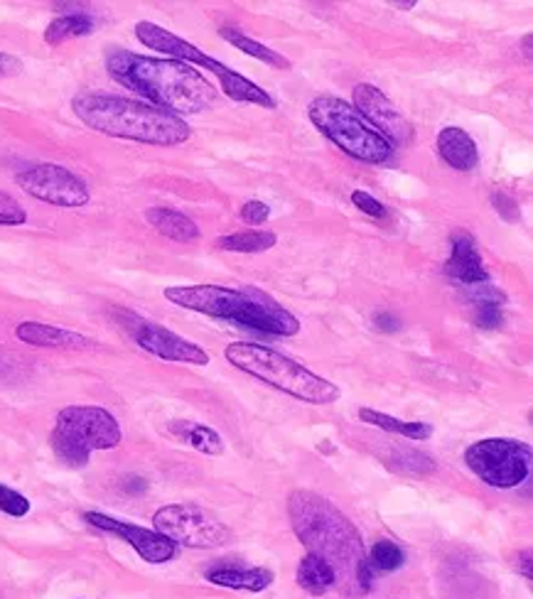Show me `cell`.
Segmentation results:
<instances>
[{"label":"cell","instance_id":"obj_1","mask_svg":"<svg viewBox=\"0 0 533 599\" xmlns=\"http://www.w3.org/2000/svg\"><path fill=\"white\" fill-rule=\"evenodd\" d=\"M288 516L307 553H317L335 565L337 575H347L356 592L366 595L374 587V567L366 558L364 540L332 501L307 489H295L288 499Z\"/></svg>","mask_w":533,"mask_h":599},{"label":"cell","instance_id":"obj_2","mask_svg":"<svg viewBox=\"0 0 533 599\" xmlns=\"http://www.w3.org/2000/svg\"><path fill=\"white\" fill-rule=\"evenodd\" d=\"M106 72L113 82L143 96L145 103L158 106L180 119L207 111L217 101V91L207 76L178 60L111 50L106 54Z\"/></svg>","mask_w":533,"mask_h":599},{"label":"cell","instance_id":"obj_3","mask_svg":"<svg viewBox=\"0 0 533 599\" xmlns=\"http://www.w3.org/2000/svg\"><path fill=\"white\" fill-rule=\"evenodd\" d=\"M72 111L86 129L111 135V138L160 145V148H174L192 138V129L185 119L145 101L125 99V96L76 94Z\"/></svg>","mask_w":533,"mask_h":599},{"label":"cell","instance_id":"obj_4","mask_svg":"<svg viewBox=\"0 0 533 599\" xmlns=\"http://www.w3.org/2000/svg\"><path fill=\"white\" fill-rule=\"evenodd\" d=\"M162 295L182 310L227 320L270 337H295L300 332L298 317L258 288L172 285L165 288Z\"/></svg>","mask_w":533,"mask_h":599},{"label":"cell","instance_id":"obj_5","mask_svg":"<svg viewBox=\"0 0 533 599\" xmlns=\"http://www.w3.org/2000/svg\"><path fill=\"white\" fill-rule=\"evenodd\" d=\"M227 362L234 369L246 376L264 381L270 389H276L293 399L310 405H329L342 399L339 386L323 379L315 371H310L305 364H300L290 356L280 354L270 346L256 342H234L225 350Z\"/></svg>","mask_w":533,"mask_h":599},{"label":"cell","instance_id":"obj_6","mask_svg":"<svg viewBox=\"0 0 533 599\" xmlns=\"http://www.w3.org/2000/svg\"><path fill=\"white\" fill-rule=\"evenodd\" d=\"M310 121L315 129L332 140L349 158L366 162V166H384L393 158V145L389 138L374 129L352 103L337 96H315L307 106Z\"/></svg>","mask_w":533,"mask_h":599},{"label":"cell","instance_id":"obj_7","mask_svg":"<svg viewBox=\"0 0 533 599\" xmlns=\"http://www.w3.org/2000/svg\"><path fill=\"white\" fill-rule=\"evenodd\" d=\"M123 440L121 425L99 405H66L57 413L50 444L57 460L72 469L89 467L92 452L116 450Z\"/></svg>","mask_w":533,"mask_h":599},{"label":"cell","instance_id":"obj_8","mask_svg":"<svg viewBox=\"0 0 533 599\" xmlns=\"http://www.w3.org/2000/svg\"><path fill=\"white\" fill-rule=\"evenodd\" d=\"M135 37H138L141 45L148 47V50H158L162 54H168V60H178L182 64L190 66H202V70L211 72L219 80L221 91H225L231 101L239 103H256L264 106V109H276V99L270 96L266 89H261L256 82L246 80L244 74H239L234 70H229L227 64H221L215 57H209L187 40H182L165 27L141 21L135 25Z\"/></svg>","mask_w":533,"mask_h":599},{"label":"cell","instance_id":"obj_9","mask_svg":"<svg viewBox=\"0 0 533 599\" xmlns=\"http://www.w3.org/2000/svg\"><path fill=\"white\" fill-rule=\"evenodd\" d=\"M533 450L513 438H484L464 450V465L492 489H513L531 475Z\"/></svg>","mask_w":533,"mask_h":599},{"label":"cell","instance_id":"obj_10","mask_svg":"<svg viewBox=\"0 0 533 599\" xmlns=\"http://www.w3.org/2000/svg\"><path fill=\"white\" fill-rule=\"evenodd\" d=\"M153 526L160 536L172 540L174 546L215 550L225 548L234 540L227 524L197 504H170L155 511Z\"/></svg>","mask_w":533,"mask_h":599},{"label":"cell","instance_id":"obj_11","mask_svg":"<svg viewBox=\"0 0 533 599\" xmlns=\"http://www.w3.org/2000/svg\"><path fill=\"white\" fill-rule=\"evenodd\" d=\"M15 185L45 205L62 209L86 207L92 201L89 185L80 175H74L70 168L54 166V162H43V166L17 172Z\"/></svg>","mask_w":533,"mask_h":599},{"label":"cell","instance_id":"obj_12","mask_svg":"<svg viewBox=\"0 0 533 599\" xmlns=\"http://www.w3.org/2000/svg\"><path fill=\"white\" fill-rule=\"evenodd\" d=\"M121 327L129 332L131 340L141 346L143 352L158 356L162 362L172 364H192V366H207L211 356L199 344L185 340V337L174 334L165 327L155 325L150 320L133 313H121Z\"/></svg>","mask_w":533,"mask_h":599},{"label":"cell","instance_id":"obj_13","mask_svg":"<svg viewBox=\"0 0 533 599\" xmlns=\"http://www.w3.org/2000/svg\"><path fill=\"white\" fill-rule=\"evenodd\" d=\"M84 521L94 528H101V530H106V534H113L121 540H125V543H129L135 553L145 560V563L162 565V563H168V560H172L174 553H178V546H174L172 540H168L165 536H160L158 530H148L143 526L129 524V521H119L113 516L99 514V511H86Z\"/></svg>","mask_w":533,"mask_h":599},{"label":"cell","instance_id":"obj_14","mask_svg":"<svg viewBox=\"0 0 533 599\" xmlns=\"http://www.w3.org/2000/svg\"><path fill=\"white\" fill-rule=\"evenodd\" d=\"M352 106L370 121L391 145H409L413 140V129L405 115L386 99L372 84H356L352 91Z\"/></svg>","mask_w":533,"mask_h":599},{"label":"cell","instance_id":"obj_15","mask_svg":"<svg viewBox=\"0 0 533 599\" xmlns=\"http://www.w3.org/2000/svg\"><path fill=\"white\" fill-rule=\"evenodd\" d=\"M450 246L452 250L448 264H445V273H448L455 283L468 288L489 283V270L484 266L477 244H474V239L470 234H464V231L452 234Z\"/></svg>","mask_w":533,"mask_h":599},{"label":"cell","instance_id":"obj_16","mask_svg":"<svg viewBox=\"0 0 533 599\" xmlns=\"http://www.w3.org/2000/svg\"><path fill=\"white\" fill-rule=\"evenodd\" d=\"M15 337L25 344L45 346V350H89L94 344L89 337L80 332L62 330V327L43 322H21L15 327Z\"/></svg>","mask_w":533,"mask_h":599},{"label":"cell","instance_id":"obj_17","mask_svg":"<svg viewBox=\"0 0 533 599\" xmlns=\"http://www.w3.org/2000/svg\"><path fill=\"white\" fill-rule=\"evenodd\" d=\"M438 152L452 170L472 172L480 166V150L472 135L460 125H448L438 133Z\"/></svg>","mask_w":533,"mask_h":599},{"label":"cell","instance_id":"obj_18","mask_svg":"<svg viewBox=\"0 0 533 599\" xmlns=\"http://www.w3.org/2000/svg\"><path fill=\"white\" fill-rule=\"evenodd\" d=\"M205 577L211 585L227 589H244V592H264L274 585V570L268 567H241V565H215L209 567Z\"/></svg>","mask_w":533,"mask_h":599},{"label":"cell","instance_id":"obj_19","mask_svg":"<svg viewBox=\"0 0 533 599\" xmlns=\"http://www.w3.org/2000/svg\"><path fill=\"white\" fill-rule=\"evenodd\" d=\"M295 579L298 587H303L305 592L319 597L329 592V589L339 583V575L327 558L317 553H305V558L300 560V565L295 570Z\"/></svg>","mask_w":533,"mask_h":599},{"label":"cell","instance_id":"obj_20","mask_svg":"<svg viewBox=\"0 0 533 599\" xmlns=\"http://www.w3.org/2000/svg\"><path fill=\"white\" fill-rule=\"evenodd\" d=\"M145 219H148V224L158 231V234L180 241V244H190V241L199 239V227L178 209L153 207L145 211Z\"/></svg>","mask_w":533,"mask_h":599},{"label":"cell","instance_id":"obj_21","mask_svg":"<svg viewBox=\"0 0 533 599\" xmlns=\"http://www.w3.org/2000/svg\"><path fill=\"white\" fill-rule=\"evenodd\" d=\"M504 300L507 297H504L492 283L472 285V317L480 330H499L504 325Z\"/></svg>","mask_w":533,"mask_h":599},{"label":"cell","instance_id":"obj_22","mask_svg":"<svg viewBox=\"0 0 533 599\" xmlns=\"http://www.w3.org/2000/svg\"><path fill=\"white\" fill-rule=\"evenodd\" d=\"M360 420L366 425H374V428H381L391 435H399V438L413 440V442H425L433 435V425L423 420H401L396 415L381 413L376 408H360Z\"/></svg>","mask_w":533,"mask_h":599},{"label":"cell","instance_id":"obj_23","mask_svg":"<svg viewBox=\"0 0 533 599\" xmlns=\"http://www.w3.org/2000/svg\"><path fill=\"white\" fill-rule=\"evenodd\" d=\"M170 432L178 440L190 444V448L202 452V455H209V457L225 455V440H221V435L215 428H209V425L192 423V420H174L170 423Z\"/></svg>","mask_w":533,"mask_h":599},{"label":"cell","instance_id":"obj_24","mask_svg":"<svg viewBox=\"0 0 533 599\" xmlns=\"http://www.w3.org/2000/svg\"><path fill=\"white\" fill-rule=\"evenodd\" d=\"M278 244V236L274 231L266 229H249V231H237V234L219 236L215 246L219 250H231V254H264Z\"/></svg>","mask_w":533,"mask_h":599},{"label":"cell","instance_id":"obj_25","mask_svg":"<svg viewBox=\"0 0 533 599\" xmlns=\"http://www.w3.org/2000/svg\"><path fill=\"white\" fill-rule=\"evenodd\" d=\"M219 35L225 37V40L229 45H234L237 50H241V52L249 54V57H254V60H258V62L268 64L270 70H290V60H288V57H283V54L276 52V50H270V47H266V45L256 42L254 37H249V35H244L241 30H234V27H221Z\"/></svg>","mask_w":533,"mask_h":599},{"label":"cell","instance_id":"obj_26","mask_svg":"<svg viewBox=\"0 0 533 599\" xmlns=\"http://www.w3.org/2000/svg\"><path fill=\"white\" fill-rule=\"evenodd\" d=\"M94 17L89 13H72L62 15L47 25L45 30V42L47 45H62L66 40H74V37H86L94 33Z\"/></svg>","mask_w":533,"mask_h":599},{"label":"cell","instance_id":"obj_27","mask_svg":"<svg viewBox=\"0 0 533 599\" xmlns=\"http://www.w3.org/2000/svg\"><path fill=\"white\" fill-rule=\"evenodd\" d=\"M366 558H370V565L374 570H379V573H396V570H401L405 563L403 548L389 538L376 540Z\"/></svg>","mask_w":533,"mask_h":599},{"label":"cell","instance_id":"obj_28","mask_svg":"<svg viewBox=\"0 0 533 599\" xmlns=\"http://www.w3.org/2000/svg\"><path fill=\"white\" fill-rule=\"evenodd\" d=\"M0 511H3V514H8V516L23 518V516L31 514V501H27L21 494V491L0 485Z\"/></svg>","mask_w":533,"mask_h":599},{"label":"cell","instance_id":"obj_29","mask_svg":"<svg viewBox=\"0 0 533 599\" xmlns=\"http://www.w3.org/2000/svg\"><path fill=\"white\" fill-rule=\"evenodd\" d=\"M27 221L25 207L8 192H0V227H23Z\"/></svg>","mask_w":533,"mask_h":599},{"label":"cell","instance_id":"obj_30","mask_svg":"<svg viewBox=\"0 0 533 599\" xmlns=\"http://www.w3.org/2000/svg\"><path fill=\"white\" fill-rule=\"evenodd\" d=\"M352 205L364 211V215H370L374 219H386V215H389V211H386V207L381 205L379 199L372 197L370 192H364V190H354L352 192Z\"/></svg>","mask_w":533,"mask_h":599},{"label":"cell","instance_id":"obj_31","mask_svg":"<svg viewBox=\"0 0 533 599\" xmlns=\"http://www.w3.org/2000/svg\"><path fill=\"white\" fill-rule=\"evenodd\" d=\"M239 217H241V221H246L249 227H261V224H266V221H268L270 207L266 205V201L251 199V201H246L244 207H241Z\"/></svg>","mask_w":533,"mask_h":599},{"label":"cell","instance_id":"obj_32","mask_svg":"<svg viewBox=\"0 0 533 599\" xmlns=\"http://www.w3.org/2000/svg\"><path fill=\"white\" fill-rule=\"evenodd\" d=\"M494 207H497V211L504 219L509 221L519 219V205L509 195H504V192H497V195H494Z\"/></svg>","mask_w":533,"mask_h":599},{"label":"cell","instance_id":"obj_33","mask_svg":"<svg viewBox=\"0 0 533 599\" xmlns=\"http://www.w3.org/2000/svg\"><path fill=\"white\" fill-rule=\"evenodd\" d=\"M374 327L381 332H399L401 320H396L391 313H374Z\"/></svg>","mask_w":533,"mask_h":599},{"label":"cell","instance_id":"obj_34","mask_svg":"<svg viewBox=\"0 0 533 599\" xmlns=\"http://www.w3.org/2000/svg\"><path fill=\"white\" fill-rule=\"evenodd\" d=\"M21 70H23V64H21V60H17V57H13V54H5V52H0V76L17 74Z\"/></svg>","mask_w":533,"mask_h":599},{"label":"cell","instance_id":"obj_35","mask_svg":"<svg viewBox=\"0 0 533 599\" xmlns=\"http://www.w3.org/2000/svg\"><path fill=\"white\" fill-rule=\"evenodd\" d=\"M419 3L415 0H405V3H401V0H396L393 8H401V11H411V8H415Z\"/></svg>","mask_w":533,"mask_h":599}]
</instances>
